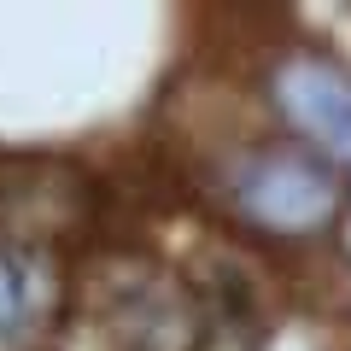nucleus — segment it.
Instances as JSON below:
<instances>
[{"instance_id":"obj_2","label":"nucleus","mask_w":351,"mask_h":351,"mask_svg":"<svg viewBox=\"0 0 351 351\" xmlns=\"http://www.w3.org/2000/svg\"><path fill=\"white\" fill-rule=\"evenodd\" d=\"M276 100L299 135L351 170V76L328 59H287L276 71Z\"/></svg>"},{"instance_id":"obj_3","label":"nucleus","mask_w":351,"mask_h":351,"mask_svg":"<svg viewBox=\"0 0 351 351\" xmlns=\"http://www.w3.org/2000/svg\"><path fill=\"white\" fill-rule=\"evenodd\" d=\"M18 322V276H12V263L0 258V328H12Z\"/></svg>"},{"instance_id":"obj_1","label":"nucleus","mask_w":351,"mask_h":351,"mask_svg":"<svg viewBox=\"0 0 351 351\" xmlns=\"http://www.w3.org/2000/svg\"><path fill=\"white\" fill-rule=\"evenodd\" d=\"M234 205L276 234H311L334 217V182L304 152H258L234 170Z\"/></svg>"}]
</instances>
